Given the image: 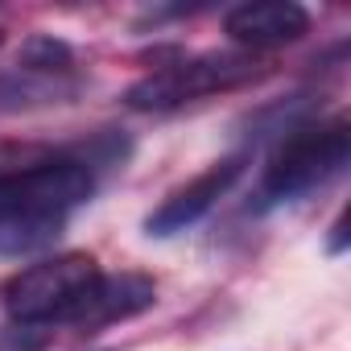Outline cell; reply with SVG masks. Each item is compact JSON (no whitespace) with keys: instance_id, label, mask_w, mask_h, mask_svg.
Here are the masks:
<instances>
[{"instance_id":"5","label":"cell","mask_w":351,"mask_h":351,"mask_svg":"<svg viewBox=\"0 0 351 351\" xmlns=\"http://www.w3.org/2000/svg\"><path fill=\"white\" fill-rule=\"evenodd\" d=\"M244 169H248V153H232V157H219L215 165H207L203 173H195V178L186 186L173 191L153 215H149V236H173V232H186L195 228L240 178H244Z\"/></svg>"},{"instance_id":"9","label":"cell","mask_w":351,"mask_h":351,"mask_svg":"<svg viewBox=\"0 0 351 351\" xmlns=\"http://www.w3.org/2000/svg\"><path fill=\"white\" fill-rule=\"evenodd\" d=\"M54 339L50 326H29V322H9L0 330V351H46Z\"/></svg>"},{"instance_id":"2","label":"cell","mask_w":351,"mask_h":351,"mask_svg":"<svg viewBox=\"0 0 351 351\" xmlns=\"http://www.w3.org/2000/svg\"><path fill=\"white\" fill-rule=\"evenodd\" d=\"M347 157H351V128L343 116L293 124L261 173V195H256L261 207L293 203V199L326 186L347 165Z\"/></svg>"},{"instance_id":"6","label":"cell","mask_w":351,"mask_h":351,"mask_svg":"<svg viewBox=\"0 0 351 351\" xmlns=\"http://www.w3.org/2000/svg\"><path fill=\"white\" fill-rule=\"evenodd\" d=\"M223 29L236 46L256 54V50L302 42L310 34V13L293 0H248V5H236L223 17Z\"/></svg>"},{"instance_id":"3","label":"cell","mask_w":351,"mask_h":351,"mask_svg":"<svg viewBox=\"0 0 351 351\" xmlns=\"http://www.w3.org/2000/svg\"><path fill=\"white\" fill-rule=\"evenodd\" d=\"M99 265L87 252H58L46 256L29 269H21L5 285V310L9 322H29V326H62L79 322L87 298L99 285Z\"/></svg>"},{"instance_id":"7","label":"cell","mask_w":351,"mask_h":351,"mask_svg":"<svg viewBox=\"0 0 351 351\" xmlns=\"http://www.w3.org/2000/svg\"><path fill=\"white\" fill-rule=\"evenodd\" d=\"M153 302H157V285H153L149 277H141V273L99 277V285H95V293L87 298V306H83V314H79L75 326L95 330V326H108V322H124V318L149 310Z\"/></svg>"},{"instance_id":"4","label":"cell","mask_w":351,"mask_h":351,"mask_svg":"<svg viewBox=\"0 0 351 351\" xmlns=\"http://www.w3.org/2000/svg\"><path fill=\"white\" fill-rule=\"evenodd\" d=\"M269 66L273 62H265V58H256L248 50H211V54L178 58V62L145 75L141 83H132L124 104L136 108V112H173V108L195 104L203 95L248 87V83L265 79Z\"/></svg>"},{"instance_id":"1","label":"cell","mask_w":351,"mask_h":351,"mask_svg":"<svg viewBox=\"0 0 351 351\" xmlns=\"http://www.w3.org/2000/svg\"><path fill=\"white\" fill-rule=\"evenodd\" d=\"M95 195V161L75 153H0V256L50 248Z\"/></svg>"},{"instance_id":"8","label":"cell","mask_w":351,"mask_h":351,"mask_svg":"<svg viewBox=\"0 0 351 351\" xmlns=\"http://www.w3.org/2000/svg\"><path fill=\"white\" fill-rule=\"evenodd\" d=\"M25 71H38V75H66L71 71V50L54 38H34L25 46Z\"/></svg>"}]
</instances>
